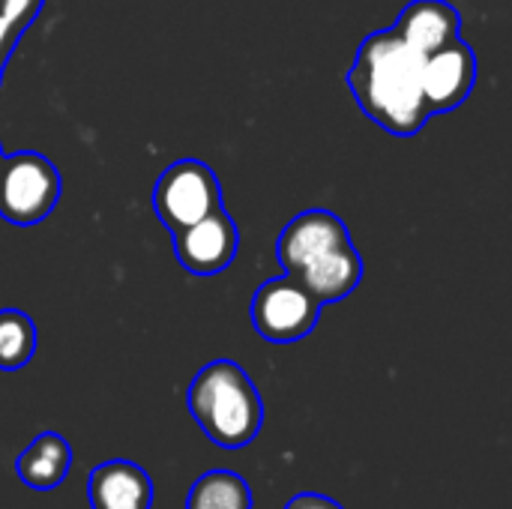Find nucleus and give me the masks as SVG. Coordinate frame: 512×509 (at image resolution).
<instances>
[{"mask_svg":"<svg viewBox=\"0 0 512 509\" xmlns=\"http://www.w3.org/2000/svg\"><path fill=\"white\" fill-rule=\"evenodd\" d=\"M186 509H252V489L234 471L216 468L192 483Z\"/></svg>","mask_w":512,"mask_h":509,"instance_id":"12","label":"nucleus"},{"mask_svg":"<svg viewBox=\"0 0 512 509\" xmlns=\"http://www.w3.org/2000/svg\"><path fill=\"white\" fill-rule=\"evenodd\" d=\"M42 6H45V0H0V81H3V69H6L18 39L36 21Z\"/></svg>","mask_w":512,"mask_h":509,"instance_id":"14","label":"nucleus"},{"mask_svg":"<svg viewBox=\"0 0 512 509\" xmlns=\"http://www.w3.org/2000/svg\"><path fill=\"white\" fill-rule=\"evenodd\" d=\"M285 276L297 279L321 306L345 300L363 279V258L351 231L330 210H306L291 219L276 246Z\"/></svg>","mask_w":512,"mask_h":509,"instance_id":"2","label":"nucleus"},{"mask_svg":"<svg viewBox=\"0 0 512 509\" xmlns=\"http://www.w3.org/2000/svg\"><path fill=\"white\" fill-rule=\"evenodd\" d=\"M477 84V57L474 48L462 39L447 42L444 48L426 54L423 60V96L429 114H444L459 108Z\"/></svg>","mask_w":512,"mask_h":509,"instance_id":"8","label":"nucleus"},{"mask_svg":"<svg viewBox=\"0 0 512 509\" xmlns=\"http://www.w3.org/2000/svg\"><path fill=\"white\" fill-rule=\"evenodd\" d=\"M219 207H222L219 180L213 168L201 159H180L168 165L153 186V210L171 234L204 219Z\"/></svg>","mask_w":512,"mask_h":509,"instance_id":"5","label":"nucleus"},{"mask_svg":"<svg viewBox=\"0 0 512 509\" xmlns=\"http://www.w3.org/2000/svg\"><path fill=\"white\" fill-rule=\"evenodd\" d=\"M36 354V327L18 309H0V372L24 369Z\"/></svg>","mask_w":512,"mask_h":509,"instance_id":"13","label":"nucleus"},{"mask_svg":"<svg viewBox=\"0 0 512 509\" xmlns=\"http://www.w3.org/2000/svg\"><path fill=\"white\" fill-rule=\"evenodd\" d=\"M87 495L93 509H150L153 480L141 465L129 459H114L93 468Z\"/></svg>","mask_w":512,"mask_h":509,"instance_id":"9","label":"nucleus"},{"mask_svg":"<svg viewBox=\"0 0 512 509\" xmlns=\"http://www.w3.org/2000/svg\"><path fill=\"white\" fill-rule=\"evenodd\" d=\"M189 414L222 450L249 447L264 423V405L252 378L234 360L207 363L189 384Z\"/></svg>","mask_w":512,"mask_h":509,"instance_id":"3","label":"nucleus"},{"mask_svg":"<svg viewBox=\"0 0 512 509\" xmlns=\"http://www.w3.org/2000/svg\"><path fill=\"white\" fill-rule=\"evenodd\" d=\"M285 509H345L342 504H336L333 498L327 495H318V492H303L297 498H291Z\"/></svg>","mask_w":512,"mask_h":509,"instance_id":"15","label":"nucleus"},{"mask_svg":"<svg viewBox=\"0 0 512 509\" xmlns=\"http://www.w3.org/2000/svg\"><path fill=\"white\" fill-rule=\"evenodd\" d=\"M423 60L426 54L402 42L393 30H381L363 39L348 72V87L360 108L393 135H417L429 120Z\"/></svg>","mask_w":512,"mask_h":509,"instance_id":"1","label":"nucleus"},{"mask_svg":"<svg viewBox=\"0 0 512 509\" xmlns=\"http://www.w3.org/2000/svg\"><path fill=\"white\" fill-rule=\"evenodd\" d=\"M60 174L42 153H9L0 162V219L9 225H39L60 201Z\"/></svg>","mask_w":512,"mask_h":509,"instance_id":"4","label":"nucleus"},{"mask_svg":"<svg viewBox=\"0 0 512 509\" xmlns=\"http://www.w3.org/2000/svg\"><path fill=\"white\" fill-rule=\"evenodd\" d=\"M72 468V447L63 435L57 432H42L33 438V444L18 456L15 471L27 489L36 492H51L57 489Z\"/></svg>","mask_w":512,"mask_h":509,"instance_id":"11","label":"nucleus"},{"mask_svg":"<svg viewBox=\"0 0 512 509\" xmlns=\"http://www.w3.org/2000/svg\"><path fill=\"white\" fill-rule=\"evenodd\" d=\"M459 27H462V15L447 0H411L402 9L393 33L411 48H417L420 54H432L447 42L459 39Z\"/></svg>","mask_w":512,"mask_h":509,"instance_id":"10","label":"nucleus"},{"mask_svg":"<svg viewBox=\"0 0 512 509\" xmlns=\"http://www.w3.org/2000/svg\"><path fill=\"white\" fill-rule=\"evenodd\" d=\"M321 315V303L291 276L267 279L252 300V324L261 339L288 345L306 339Z\"/></svg>","mask_w":512,"mask_h":509,"instance_id":"6","label":"nucleus"},{"mask_svg":"<svg viewBox=\"0 0 512 509\" xmlns=\"http://www.w3.org/2000/svg\"><path fill=\"white\" fill-rule=\"evenodd\" d=\"M3 156H6V153H3V147H0V162H3Z\"/></svg>","mask_w":512,"mask_h":509,"instance_id":"16","label":"nucleus"},{"mask_svg":"<svg viewBox=\"0 0 512 509\" xmlns=\"http://www.w3.org/2000/svg\"><path fill=\"white\" fill-rule=\"evenodd\" d=\"M237 246L240 234L225 207L207 213L204 219L174 234V255L195 276H216L228 270L231 261L237 258Z\"/></svg>","mask_w":512,"mask_h":509,"instance_id":"7","label":"nucleus"}]
</instances>
